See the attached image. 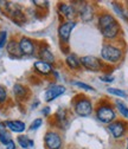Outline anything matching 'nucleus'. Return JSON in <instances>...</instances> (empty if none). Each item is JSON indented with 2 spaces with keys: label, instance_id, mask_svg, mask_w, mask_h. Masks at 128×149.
Returning a JSON list of instances; mask_svg holds the SVG:
<instances>
[{
  "label": "nucleus",
  "instance_id": "obj_4",
  "mask_svg": "<svg viewBox=\"0 0 128 149\" xmlns=\"http://www.w3.org/2000/svg\"><path fill=\"white\" fill-rule=\"evenodd\" d=\"M107 129L114 140H120V139L125 137L128 132V121L116 120V121L112 122L111 124H108Z\"/></svg>",
  "mask_w": 128,
  "mask_h": 149
},
{
  "label": "nucleus",
  "instance_id": "obj_25",
  "mask_svg": "<svg viewBox=\"0 0 128 149\" xmlns=\"http://www.w3.org/2000/svg\"><path fill=\"white\" fill-rule=\"evenodd\" d=\"M71 84L74 85V86H77V88L84 90V91H93V92L95 91V88L94 86H91V85H89V84H87L84 82H81V81H75V82H72Z\"/></svg>",
  "mask_w": 128,
  "mask_h": 149
},
{
  "label": "nucleus",
  "instance_id": "obj_22",
  "mask_svg": "<svg viewBox=\"0 0 128 149\" xmlns=\"http://www.w3.org/2000/svg\"><path fill=\"white\" fill-rule=\"evenodd\" d=\"M112 7H113L115 14H118L119 17H121L123 20L128 22V13L125 11V8H123V6L121 4H119V3H112Z\"/></svg>",
  "mask_w": 128,
  "mask_h": 149
},
{
  "label": "nucleus",
  "instance_id": "obj_2",
  "mask_svg": "<svg viewBox=\"0 0 128 149\" xmlns=\"http://www.w3.org/2000/svg\"><path fill=\"white\" fill-rule=\"evenodd\" d=\"M95 115H96V118H97L99 122H101L103 124H107V125L111 124L114 121H116V117H118L114 107L108 102L100 103L96 107Z\"/></svg>",
  "mask_w": 128,
  "mask_h": 149
},
{
  "label": "nucleus",
  "instance_id": "obj_28",
  "mask_svg": "<svg viewBox=\"0 0 128 149\" xmlns=\"http://www.w3.org/2000/svg\"><path fill=\"white\" fill-rule=\"evenodd\" d=\"M100 81L103 82V83H113L115 81V77L113 76V74H102V76H100Z\"/></svg>",
  "mask_w": 128,
  "mask_h": 149
},
{
  "label": "nucleus",
  "instance_id": "obj_24",
  "mask_svg": "<svg viewBox=\"0 0 128 149\" xmlns=\"http://www.w3.org/2000/svg\"><path fill=\"white\" fill-rule=\"evenodd\" d=\"M108 94H111L113 96H116V97H120V98H127L128 95H127V92L122 89H119V88H112V86H109L106 89Z\"/></svg>",
  "mask_w": 128,
  "mask_h": 149
},
{
  "label": "nucleus",
  "instance_id": "obj_23",
  "mask_svg": "<svg viewBox=\"0 0 128 149\" xmlns=\"http://www.w3.org/2000/svg\"><path fill=\"white\" fill-rule=\"evenodd\" d=\"M18 144H19L23 149H29V148H32L33 147V141L30 140L27 136L25 135H19L18 136Z\"/></svg>",
  "mask_w": 128,
  "mask_h": 149
},
{
  "label": "nucleus",
  "instance_id": "obj_27",
  "mask_svg": "<svg viewBox=\"0 0 128 149\" xmlns=\"http://www.w3.org/2000/svg\"><path fill=\"white\" fill-rule=\"evenodd\" d=\"M42 124H43V120H42V118H36V120L31 123V125H30V130H31V132H34V130L39 129V128L42 127Z\"/></svg>",
  "mask_w": 128,
  "mask_h": 149
},
{
  "label": "nucleus",
  "instance_id": "obj_20",
  "mask_svg": "<svg viewBox=\"0 0 128 149\" xmlns=\"http://www.w3.org/2000/svg\"><path fill=\"white\" fill-rule=\"evenodd\" d=\"M114 105H115V109L118 110V113L123 117V120L128 121V107L125 104V102L121 100H115Z\"/></svg>",
  "mask_w": 128,
  "mask_h": 149
},
{
  "label": "nucleus",
  "instance_id": "obj_31",
  "mask_svg": "<svg viewBox=\"0 0 128 149\" xmlns=\"http://www.w3.org/2000/svg\"><path fill=\"white\" fill-rule=\"evenodd\" d=\"M5 147H6V149H15V148H17V147H15V143H14L13 140H11Z\"/></svg>",
  "mask_w": 128,
  "mask_h": 149
},
{
  "label": "nucleus",
  "instance_id": "obj_9",
  "mask_svg": "<svg viewBox=\"0 0 128 149\" xmlns=\"http://www.w3.org/2000/svg\"><path fill=\"white\" fill-rule=\"evenodd\" d=\"M76 27V22L75 20H68V22H64L59 25L58 27V37L59 39L63 42V43H68L69 39H70V36H71V32Z\"/></svg>",
  "mask_w": 128,
  "mask_h": 149
},
{
  "label": "nucleus",
  "instance_id": "obj_15",
  "mask_svg": "<svg viewBox=\"0 0 128 149\" xmlns=\"http://www.w3.org/2000/svg\"><path fill=\"white\" fill-rule=\"evenodd\" d=\"M5 125L7 129H10L11 132L13 133H18V134H20L23 132H25V129H26V124L19 120H15V121H6L5 122Z\"/></svg>",
  "mask_w": 128,
  "mask_h": 149
},
{
  "label": "nucleus",
  "instance_id": "obj_7",
  "mask_svg": "<svg viewBox=\"0 0 128 149\" xmlns=\"http://www.w3.org/2000/svg\"><path fill=\"white\" fill-rule=\"evenodd\" d=\"M77 13H78V17L82 22L90 23L95 17V7H94V5H91L89 3H82Z\"/></svg>",
  "mask_w": 128,
  "mask_h": 149
},
{
  "label": "nucleus",
  "instance_id": "obj_16",
  "mask_svg": "<svg viewBox=\"0 0 128 149\" xmlns=\"http://www.w3.org/2000/svg\"><path fill=\"white\" fill-rule=\"evenodd\" d=\"M7 52L12 58H19L22 56L20 49H19V42H15L14 39H11L7 43Z\"/></svg>",
  "mask_w": 128,
  "mask_h": 149
},
{
  "label": "nucleus",
  "instance_id": "obj_11",
  "mask_svg": "<svg viewBox=\"0 0 128 149\" xmlns=\"http://www.w3.org/2000/svg\"><path fill=\"white\" fill-rule=\"evenodd\" d=\"M115 22H118V20H116V18L113 14L108 13V12H104V13H101L99 15V18H97V27H99L100 31H102L106 27L114 24Z\"/></svg>",
  "mask_w": 128,
  "mask_h": 149
},
{
  "label": "nucleus",
  "instance_id": "obj_19",
  "mask_svg": "<svg viewBox=\"0 0 128 149\" xmlns=\"http://www.w3.org/2000/svg\"><path fill=\"white\" fill-rule=\"evenodd\" d=\"M39 57H41V61L43 62H46L49 64L53 63L55 62V56L53 53L51 52V50L46 46H43L41 50H39Z\"/></svg>",
  "mask_w": 128,
  "mask_h": 149
},
{
  "label": "nucleus",
  "instance_id": "obj_6",
  "mask_svg": "<svg viewBox=\"0 0 128 149\" xmlns=\"http://www.w3.org/2000/svg\"><path fill=\"white\" fill-rule=\"evenodd\" d=\"M44 142H45L46 149H62V146H63L61 135L56 132H53V130H50V132L45 134Z\"/></svg>",
  "mask_w": 128,
  "mask_h": 149
},
{
  "label": "nucleus",
  "instance_id": "obj_32",
  "mask_svg": "<svg viewBox=\"0 0 128 149\" xmlns=\"http://www.w3.org/2000/svg\"><path fill=\"white\" fill-rule=\"evenodd\" d=\"M42 114L45 115V116H49V115H50V108H49V107H45V108L42 110Z\"/></svg>",
  "mask_w": 128,
  "mask_h": 149
},
{
  "label": "nucleus",
  "instance_id": "obj_8",
  "mask_svg": "<svg viewBox=\"0 0 128 149\" xmlns=\"http://www.w3.org/2000/svg\"><path fill=\"white\" fill-rule=\"evenodd\" d=\"M66 92L65 86L59 85V84H52L51 86H49L44 94V100L45 102H52L53 100H56L58 97H61L62 95H64Z\"/></svg>",
  "mask_w": 128,
  "mask_h": 149
},
{
  "label": "nucleus",
  "instance_id": "obj_12",
  "mask_svg": "<svg viewBox=\"0 0 128 149\" xmlns=\"http://www.w3.org/2000/svg\"><path fill=\"white\" fill-rule=\"evenodd\" d=\"M19 49L22 56H32L34 53V44L27 37H23L19 40Z\"/></svg>",
  "mask_w": 128,
  "mask_h": 149
},
{
  "label": "nucleus",
  "instance_id": "obj_3",
  "mask_svg": "<svg viewBox=\"0 0 128 149\" xmlns=\"http://www.w3.org/2000/svg\"><path fill=\"white\" fill-rule=\"evenodd\" d=\"M74 111L80 117H89L94 111L93 102L85 96H78L74 102Z\"/></svg>",
  "mask_w": 128,
  "mask_h": 149
},
{
  "label": "nucleus",
  "instance_id": "obj_21",
  "mask_svg": "<svg viewBox=\"0 0 128 149\" xmlns=\"http://www.w3.org/2000/svg\"><path fill=\"white\" fill-rule=\"evenodd\" d=\"M13 92H14V95L18 97V98H25L29 94V89L25 88L24 85L22 84H14L13 86Z\"/></svg>",
  "mask_w": 128,
  "mask_h": 149
},
{
  "label": "nucleus",
  "instance_id": "obj_33",
  "mask_svg": "<svg viewBox=\"0 0 128 149\" xmlns=\"http://www.w3.org/2000/svg\"><path fill=\"white\" fill-rule=\"evenodd\" d=\"M126 149H128V137L126 139Z\"/></svg>",
  "mask_w": 128,
  "mask_h": 149
},
{
  "label": "nucleus",
  "instance_id": "obj_18",
  "mask_svg": "<svg viewBox=\"0 0 128 149\" xmlns=\"http://www.w3.org/2000/svg\"><path fill=\"white\" fill-rule=\"evenodd\" d=\"M56 122L59 125L61 129H65L68 127V116H66V110L59 108L56 113Z\"/></svg>",
  "mask_w": 128,
  "mask_h": 149
},
{
  "label": "nucleus",
  "instance_id": "obj_14",
  "mask_svg": "<svg viewBox=\"0 0 128 149\" xmlns=\"http://www.w3.org/2000/svg\"><path fill=\"white\" fill-rule=\"evenodd\" d=\"M33 68H34L36 72H38L39 74H43V76H49V74L53 71L51 64H49V63H46V62H43V61L34 62Z\"/></svg>",
  "mask_w": 128,
  "mask_h": 149
},
{
  "label": "nucleus",
  "instance_id": "obj_1",
  "mask_svg": "<svg viewBox=\"0 0 128 149\" xmlns=\"http://www.w3.org/2000/svg\"><path fill=\"white\" fill-rule=\"evenodd\" d=\"M101 58L108 64H118L123 58V50L114 44H104L101 47Z\"/></svg>",
  "mask_w": 128,
  "mask_h": 149
},
{
  "label": "nucleus",
  "instance_id": "obj_29",
  "mask_svg": "<svg viewBox=\"0 0 128 149\" xmlns=\"http://www.w3.org/2000/svg\"><path fill=\"white\" fill-rule=\"evenodd\" d=\"M7 100V90L3 85H0V104L5 103Z\"/></svg>",
  "mask_w": 128,
  "mask_h": 149
},
{
  "label": "nucleus",
  "instance_id": "obj_30",
  "mask_svg": "<svg viewBox=\"0 0 128 149\" xmlns=\"http://www.w3.org/2000/svg\"><path fill=\"white\" fill-rule=\"evenodd\" d=\"M7 44V32L1 31L0 32V49H3Z\"/></svg>",
  "mask_w": 128,
  "mask_h": 149
},
{
  "label": "nucleus",
  "instance_id": "obj_10",
  "mask_svg": "<svg viewBox=\"0 0 128 149\" xmlns=\"http://www.w3.org/2000/svg\"><path fill=\"white\" fill-rule=\"evenodd\" d=\"M100 32L103 36L104 39H107V40H114V39L118 38V37L120 36V33H121V26H120L119 22H115L114 24H112L111 26L106 27L104 30H102Z\"/></svg>",
  "mask_w": 128,
  "mask_h": 149
},
{
  "label": "nucleus",
  "instance_id": "obj_13",
  "mask_svg": "<svg viewBox=\"0 0 128 149\" xmlns=\"http://www.w3.org/2000/svg\"><path fill=\"white\" fill-rule=\"evenodd\" d=\"M58 11H59L61 15H63L68 20H72V18L75 17V13H76L74 5L68 4V3H61L58 5Z\"/></svg>",
  "mask_w": 128,
  "mask_h": 149
},
{
  "label": "nucleus",
  "instance_id": "obj_5",
  "mask_svg": "<svg viewBox=\"0 0 128 149\" xmlns=\"http://www.w3.org/2000/svg\"><path fill=\"white\" fill-rule=\"evenodd\" d=\"M81 66L90 72H100L104 69V63L95 56H83L80 58Z\"/></svg>",
  "mask_w": 128,
  "mask_h": 149
},
{
  "label": "nucleus",
  "instance_id": "obj_17",
  "mask_svg": "<svg viewBox=\"0 0 128 149\" xmlns=\"http://www.w3.org/2000/svg\"><path fill=\"white\" fill-rule=\"evenodd\" d=\"M65 64L71 69V70H77L81 68V62L80 58L75 53H69L65 58Z\"/></svg>",
  "mask_w": 128,
  "mask_h": 149
},
{
  "label": "nucleus",
  "instance_id": "obj_26",
  "mask_svg": "<svg viewBox=\"0 0 128 149\" xmlns=\"http://www.w3.org/2000/svg\"><path fill=\"white\" fill-rule=\"evenodd\" d=\"M11 140H12L11 139V135L6 132V129L5 130H0V142L6 146Z\"/></svg>",
  "mask_w": 128,
  "mask_h": 149
}]
</instances>
